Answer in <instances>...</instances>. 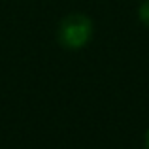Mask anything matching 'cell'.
<instances>
[{
  "label": "cell",
  "instance_id": "cell-1",
  "mask_svg": "<svg viewBox=\"0 0 149 149\" xmlns=\"http://www.w3.org/2000/svg\"><path fill=\"white\" fill-rule=\"evenodd\" d=\"M93 36V23L83 13H70L61 21L57 30V38L62 47L66 49H79L89 44Z\"/></svg>",
  "mask_w": 149,
  "mask_h": 149
},
{
  "label": "cell",
  "instance_id": "cell-2",
  "mask_svg": "<svg viewBox=\"0 0 149 149\" xmlns=\"http://www.w3.org/2000/svg\"><path fill=\"white\" fill-rule=\"evenodd\" d=\"M138 15H140V21H142L146 26H149V0H146V2L140 6Z\"/></svg>",
  "mask_w": 149,
  "mask_h": 149
},
{
  "label": "cell",
  "instance_id": "cell-3",
  "mask_svg": "<svg viewBox=\"0 0 149 149\" xmlns=\"http://www.w3.org/2000/svg\"><path fill=\"white\" fill-rule=\"evenodd\" d=\"M146 149H149V130H147V134H146Z\"/></svg>",
  "mask_w": 149,
  "mask_h": 149
}]
</instances>
